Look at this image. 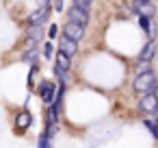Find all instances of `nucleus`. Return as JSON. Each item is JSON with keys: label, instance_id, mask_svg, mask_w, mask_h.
Masks as SVG:
<instances>
[{"label": "nucleus", "instance_id": "f257e3e1", "mask_svg": "<svg viewBox=\"0 0 158 148\" xmlns=\"http://www.w3.org/2000/svg\"><path fill=\"white\" fill-rule=\"evenodd\" d=\"M132 87L139 96L143 94H152L158 89V78H156V72L149 68V70H143V72H136L134 81H132Z\"/></svg>", "mask_w": 158, "mask_h": 148}, {"label": "nucleus", "instance_id": "f03ea898", "mask_svg": "<svg viewBox=\"0 0 158 148\" xmlns=\"http://www.w3.org/2000/svg\"><path fill=\"white\" fill-rule=\"evenodd\" d=\"M50 13H52L50 5H39V9H35V11L26 18V24H28V26H44V24L50 20Z\"/></svg>", "mask_w": 158, "mask_h": 148}, {"label": "nucleus", "instance_id": "7ed1b4c3", "mask_svg": "<svg viewBox=\"0 0 158 148\" xmlns=\"http://www.w3.org/2000/svg\"><path fill=\"white\" fill-rule=\"evenodd\" d=\"M56 83L54 81H41L39 85H37V92H39V98H41V102L44 105H52L54 102V98H56Z\"/></svg>", "mask_w": 158, "mask_h": 148}, {"label": "nucleus", "instance_id": "20e7f679", "mask_svg": "<svg viewBox=\"0 0 158 148\" xmlns=\"http://www.w3.org/2000/svg\"><path fill=\"white\" fill-rule=\"evenodd\" d=\"M139 111L143 113V115H154L156 113V109H158V96H156V92H152V94H143L141 98H139Z\"/></svg>", "mask_w": 158, "mask_h": 148}, {"label": "nucleus", "instance_id": "39448f33", "mask_svg": "<svg viewBox=\"0 0 158 148\" xmlns=\"http://www.w3.org/2000/svg\"><path fill=\"white\" fill-rule=\"evenodd\" d=\"M63 35L69 37V39H74V42H80V39H85V26L78 24V22L67 20V22L63 24Z\"/></svg>", "mask_w": 158, "mask_h": 148}, {"label": "nucleus", "instance_id": "423d86ee", "mask_svg": "<svg viewBox=\"0 0 158 148\" xmlns=\"http://www.w3.org/2000/svg\"><path fill=\"white\" fill-rule=\"evenodd\" d=\"M67 20H72V22H78V24L87 26V24H89V20H91V16H89V11H87V9H80V7L72 5V7L67 9Z\"/></svg>", "mask_w": 158, "mask_h": 148}, {"label": "nucleus", "instance_id": "0eeeda50", "mask_svg": "<svg viewBox=\"0 0 158 148\" xmlns=\"http://www.w3.org/2000/svg\"><path fill=\"white\" fill-rule=\"evenodd\" d=\"M156 52H158V44H156L154 39H149V42L143 46V50L139 52L136 61H139V63H152V61L156 59Z\"/></svg>", "mask_w": 158, "mask_h": 148}, {"label": "nucleus", "instance_id": "6e6552de", "mask_svg": "<svg viewBox=\"0 0 158 148\" xmlns=\"http://www.w3.org/2000/svg\"><path fill=\"white\" fill-rule=\"evenodd\" d=\"M134 13H136V16H147V18H154L156 7L152 5V0H134Z\"/></svg>", "mask_w": 158, "mask_h": 148}, {"label": "nucleus", "instance_id": "1a4fd4ad", "mask_svg": "<svg viewBox=\"0 0 158 148\" xmlns=\"http://www.w3.org/2000/svg\"><path fill=\"white\" fill-rule=\"evenodd\" d=\"M41 37H44V26H28L24 42H26V46H37L41 42Z\"/></svg>", "mask_w": 158, "mask_h": 148}, {"label": "nucleus", "instance_id": "9d476101", "mask_svg": "<svg viewBox=\"0 0 158 148\" xmlns=\"http://www.w3.org/2000/svg\"><path fill=\"white\" fill-rule=\"evenodd\" d=\"M59 50H63L65 55H69V57L74 59V57L78 55V42H74V39H69V37L63 35V37L59 39Z\"/></svg>", "mask_w": 158, "mask_h": 148}, {"label": "nucleus", "instance_id": "9b49d317", "mask_svg": "<svg viewBox=\"0 0 158 148\" xmlns=\"http://www.w3.org/2000/svg\"><path fill=\"white\" fill-rule=\"evenodd\" d=\"M15 126H18V131L31 128V126H33V113H31L28 109H22V111L15 115Z\"/></svg>", "mask_w": 158, "mask_h": 148}, {"label": "nucleus", "instance_id": "f8f14e48", "mask_svg": "<svg viewBox=\"0 0 158 148\" xmlns=\"http://www.w3.org/2000/svg\"><path fill=\"white\" fill-rule=\"evenodd\" d=\"M54 59H56L54 65H59V68H63V70L69 72V68H72V57H69V55H65L63 50H59V52L54 55Z\"/></svg>", "mask_w": 158, "mask_h": 148}, {"label": "nucleus", "instance_id": "ddd939ff", "mask_svg": "<svg viewBox=\"0 0 158 148\" xmlns=\"http://www.w3.org/2000/svg\"><path fill=\"white\" fill-rule=\"evenodd\" d=\"M139 26H141L143 33L152 39V18H147V16H139Z\"/></svg>", "mask_w": 158, "mask_h": 148}, {"label": "nucleus", "instance_id": "4468645a", "mask_svg": "<svg viewBox=\"0 0 158 148\" xmlns=\"http://www.w3.org/2000/svg\"><path fill=\"white\" fill-rule=\"evenodd\" d=\"M37 57H39V50L35 46H31V50L22 52V61H26V63H37Z\"/></svg>", "mask_w": 158, "mask_h": 148}, {"label": "nucleus", "instance_id": "2eb2a0df", "mask_svg": "<svg viewBox=\"0 0 158 148\" xmlns=\"http://www.w3.org/2000/svg\"><path fill=\"white\" fill-rule=\"evenodd\" d=\"M143 124H145V128L152 133V137H154V139H158V124H156V118H145V120H143Z\"/></svg>", "mask_w": 158, "mask_h": 148}, {"label": "nucleus", "instance_id": "dca6fc26", "mask_svg": "<svg viewBox=\"0 0 158 148\" xmlns=\"http://www.w3.org/2000/svg\"><path fill=\"white\" fill-rule=\"evenodd\" d=\"M50 141H52V137L44 131L41 135H39V141H37V148H50Z\"/></svg>", "mask_w": 158, "mask_h": 148}, {"label": "nucleus", "instance_id": "f3484780", "mask_svg": "<svg viewBox=\"0 0 158 148\" xmlns=\"http://www.w3.org/2000/svg\"><path fill=\"white\" fill-rule=\"evenodd\" d=\"M41 57H44V59L54 57V46H52L50 42H46V44H44V48H41Z\"/></svg>", "mask_w": 158, "mask_h": 148}, {"label": "nucleus", "instance_id": "a211bd4d", "mask_svg": "<svg viewBox=\"0 0 158 148\" xmlns=\"http://www.w3.org/2000/svg\"><path fill=\"white\" fill-rule=\"evenodd\" d=\"M74 5L76 7H80V9H91V5H93V0H74Z\"/></svg>", "mask_w": 158, "mask_h": 148}, {"label": "nucleus", "instance_id": "6ab92c4d", "mask_svg": "<svg viewBox=\"0 0 158 148\" xmlns=\"http://www.w3.org/2000/svg\"><path fill=\"white\" fill-rule=\"evenodd\" d=\"M56 35H59V26H56V24H50V26H48V37L54 39Z\"/></svg>", "mask_w": 158, "mask_h": 148}, {"label": "nucleus", "instance_id": "aec40b11", "mask_svg": "<svg viewBox=\"0 0 158 148\" xmlns=\"http://www.w3.org/2000/svg\"><path fill=\"white\" fill-rule=\"evenodd\" d=\"M63 9H65V5H63V0H54V11H59V13H61Z\"/></svg>", "mask_w": 158, "mask_h": 148}, {"label": "nucleus", "instance_id": "412c9836", "mask_svg": "<svg viewBox=\"0 0 158 148\" xmlns=\"http://www.w3.org/2000/svg\"><path fill=\"white\" fill-rule=\"evenodd\" d=\"M154 118H156V124H158V109H156V113H154Z\"/></svg>", "mask_w": 158, "mask_h": 148}]
</instances>
